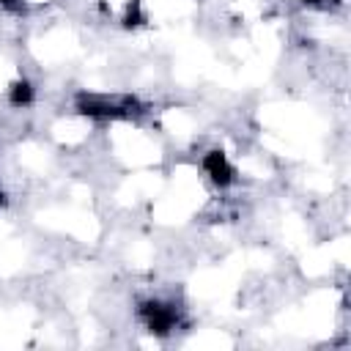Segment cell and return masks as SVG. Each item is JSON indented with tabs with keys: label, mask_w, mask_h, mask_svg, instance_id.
Instances as JSON below:
<instances>
[{
	"label": "cell",
	"mask_w": 351,
	"mask_h": 351,
	"mask_svg": "<svg viewBox=\"0 0 351 351\" xmlns=\"http://www.w3.org/2000/svg\"><path fill=\"white\" fill-rule=\"evenodd\" d=\"M74 107L80 115L101 118V121H126L143 112L134 96H101V93H80Z\"/></svg>",
	"instance_id": "obj_1"
},
{
	"label": "cell",
	"mask_w": 351,
	"mask_h": 351,
	"mask_svg": "<svg viewBox=\"0 0 351 351\" xmlns=\"http://www.w3.org/2000/svg\"><path fill=\"white\" fill-rule=\"evenodd\" d=\"M123 27H140L143 22H145V14H143V8H140V0H129V5H126V11H123Z\"/></svg>",
	"instance_id": "obj_5"
},
{
	"label": "cell",
	"mask_w": 351,
	"mask_h": 351,
	"mask_svg": "<svg viewBox=\"0 0 351 351\" xmlns=\"http://www.w3.org/2000/svg\"><path fill=\"white\" fill-rule=\"evenodd\" d=\"M0 206H3V192H0Z\"/></svg>",
	"instance_id": "obj_8"
},
{
	"label": "cell",
	"mask_w": 351,
	"mask_h": 351,
	"mask_svg": "<svg viewBox=\"0 0 351 351\" xmlns=\"http://www.w3.org/2000/svg\"><path fill=\"white\" fill-rule=\"evenodd\" d=\"M203 170H206V176H208V178H211V181H214L219 189L230 186V184H233V178H236L233 165L228 162L225 151H219V148L206 151V156H203Z\"/></svg>",
	"instance_id": "obj_3"
},
{
	"label": "cell",
	"mask_w": 351,
	"mask_h": 351,
	"mask_svg": "<svg viewBox=\"0 0 351 351\" xmlns=\"http://www.w3.org/2000/svg\"><path fill=\"white\" fill-rule=\"evenodd\" d=\"M137 315L143 321V326L151 332V335H170L176 332L178 326V307L170 304V302H162V299H145L137 304Z\"/></svg>",
	"instance_id": "obj_2"
},
{
	"label": "cell",
	"mask_w": 351,
	"mask_h": 351,
	"mask_svg": "<svg viewBox=\"0 0 351 351\" xmlns=\"http://www.w3.org/2000/svg\"><path fill=\"white\" fill-rule=\"evenodd\" d=\"M0 8H5V11H25V3L22 0H0Z\"/></svg>",
	"instance_id": "obj_6"
},
{
	"label": "cell",
	"mask_w": 351,
	"mask_h": 351,
	"mask_svg": "<svg viewBox=\"0 0 351 351\" xmlns=\"http://www.w3.org/2000/svg\"><path fill=\"white\" fill-rule=\"evenodd\" d=\"M8 101H11V107H27L33 101V85L27 80H16L8 88Z\"/></svg>",
	"instance_id": "obj_4"
},
{
	"label": "cell",
	"mask_w": 351,
	"mask_h": 351,
	"mask_svg": "<svg viewBox=\"0 0 351 351\" xmlns=\"http://www.w3.org/2000/svg\"><path fill=\"white\" fill-rule=\"evenodd\" d=\"M310 3H324V0H310Z\"/></svg>",
	"instance_id": "obj_7"
}]
</instances>
